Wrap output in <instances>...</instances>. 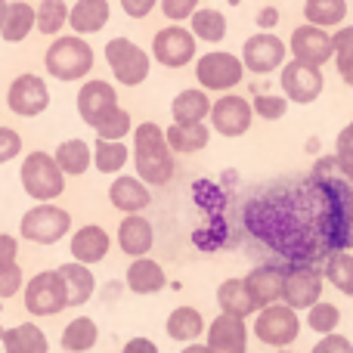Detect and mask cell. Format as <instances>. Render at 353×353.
Segmentation results:
<instances>
[{
    "label": "cell",
    "mask_w": 353,
    "mask_h": 353,
    "mask_svg": "<svg viewBox=\"0 0 353 353\" xmlns=\"http://www.w3.org/2000/svg\"><path fill=\"white\" fill-rule=\"evenodd\" d=\"M6 105H10V112L19 118H37L41 112H47V105H50L47 81L31 72L19 74L10 84V90H6Z\"/></svg>",
    "instance_id": "cell-15"
},
{
    "label": "cell",
    "mask_w": 353,
    "mask_h": 353,
    "mask_svg": "<svg viewBox=\"0 0 353 353\" xmlns=\"http://www.w3.org/2000/svg\"><path fill=\"white\" fill-rule=\"evenodd\" d=\"M68 230H72V214L65 208L53 205V201H41L31 211H25L19 220L22 239L34 245H56L62 236H68Z\"/></svg>",
    "instance_id": "cell-6"
},
{
    "label": "cell",
    "mask_w": 353,
    "mask_h": 353,
    "mask_svg": "<svg viewBox=\"0 0 353 353\" xmlns=\"http://www.w3.org/2000/svg\"><path fill=\"white\" fill-rule=\"evenodd\" d=\"M323 279L335 285L341 294H353V257L350 251H332L323 261Z\"/></svg>",
    "instance_id": "cell-36"
},
{
    "label": "cell",
    "mask_w": 353,
    "mask_h": 353,
    "mask_svg": "<svg viewBox=\"0 0 353 353\" xmlns=\"http://www.w3.org/2000/svg\"><path fill=\"white\" fill-rule=\"evenodd\" d=\"M285 41L276 37L273 31H261V34H251L248 41L242 43V68L251 74H270V72H279L282 62H285Z\"/></svg>",
    "instance_id": "cell-12"
},
{
    "label": "cell",
    "mask_w": 353,
    "mask_h": 353,
    "mask_svg": "<svg viewBox=\"0 0 353 353\" xmlns=\"http://www.w3.org/2000/svg\"><path fill=\"white\" fill-rule=\"evenodd\" d=\"M199 56V41L183 25H168L152 37V59L165 68H186Z\"/></svg>",
    "instance_id": "cell-9"
},
{
    "label": "cell",
    "mask_w": 353,
    "mask_h": 353,
    "mask_svg": "<svg viewBox=\"0 0 353 353\" xmlns=\"http://www.w3.org/2000/svg\"><path fill=\"white\" fill-rule=\"evenodd\" d=\"M332 59L338 65V74L347 87H353V25H338L332 34Z\"/></svg>",
    "instance_id": "cell-38"
},
{
    "label": "cell",
    "mask_w": 353,
    "mask_h": 353,
    "mask_svg": "<svg viewBox=\"0 0 353 353\" xmlns=\"http://www.w3.org/2000/svg\"><path fill=\"white\" fill-rule=\"evenodd\" d=\"M208 118H211V130H214V134L230 137V140H236V137H245L251 130V124H254L251 103L245 97H236V93L214 99Z\"/></svg>",
    "instance_id": "cell-13"
},
{
    "label": "cell",
    "mask_w": 353,
    "mask_h": 353,
    "mask_svg": "<svg viewBox=\"0 0 353 353\" xmlns=\"http://www.w3.org/2000/svg\"><path fill=\"white\" fill-rule=\"evenodd\" d=\"M128 161H130V149L124 143L97 140L90 149V165H97L99 174H118V171H124Z\"/></svg>",
    "instance_id": "cell-37"
},
{
    "label": "cell",
    "mask_w": 353,
    "mask_h": 353,
    "mask_svg": "<svg viewBox=\"0 0 353 353\" xmlns=\"http://www.w3.org/2000/svg\"><path fill=\"white\" fill-rule=\"evenodd\" d=\"M180 353H208V347H205V344H195V341H192V344H186V347H183Z\"/></svg>",
    "instance_id": "cell-52"
},
{
    "label": "cell",
    "mask_w": 353,
    "mask_h": 353,
    "mask_svg": "<svg viewBox=\"0 0 353 353\" xmlns=\"http://www.w3.org/2000/svg\"><path fill=\"white\" fill-rule=\"evenodd\" d=\"M245 226L288 267H313L329 257L323 236V195L310 180L257 192L245 205Z\"/></svg>",
    "instance_id": "cell-1"
},
{
    "label": "cell",
    "mask_w": 353,
    "mask_h": 353,
    "mask_svg": "<svg viewBox=\"0 0 353 353\" xmlns=\"http://www.w3.org/2000/svg\"><path fill=\"white\" fill-rule=\"evenodd\" d=\"M112 109H118V90L109 84V81H84L78 90V115L84 124L97 128Z\"/></svg>",
    "instance_id": "cell-17"
},
{
    "label": "cell",
    "mask_w": 353,
    "mask_h": 353,
    "mask_svg": "<svg viewBox=\"0 0 353 353\" xmlns=\"http://www.w3.org/2000/svg\"><path fill=\"white\" fill-rule=\"evenodd\" d=\"M25 195H31L34 201H53L65 192V174L56 168L50 152H28L19 171Z\"/></svg>",
    "instance_id": "cell-4"
},
{
    "label": "cell",
    "mask_w": 353,
    "mask_h": 353,
    "mask_svg": "<svg viewBox=\"0 0 353 353\" xmlns=\"http://www.w3.org/2000/svg\"><path fill=\"white\" fill-rule=\"evenodd\" d=\"M121 353H159V347H155V341H149V338H130Z\"/></svg>",
    "instance_id": "cell-50"
},
{
    "label": "cell",
    "mask_w": 353,
    "mask_h": 353,
    "mask_svg": "<svg viewBox=\"0 0 353 353\" xmlns=\"http://www.w3.org/2000/svg\"><path fill=\"white\" fill-rule=\"evenodd\" d=\"M335 161H338V171L350 180L353 176V134L347 128H344L335 140Z\"/></svg>",
    "instance_id": "cell-43"
},
{
    "label": "cell",
    "mask_w": 353,
    "mask_h": 353,
    "mask_svg": "<svg viewBox=\"0 0 353 353\" xmlns=\"http://www.w3.org/2000/svg\"><path fill=\"white\" fill-rule=\"evenodd\" d=\"M347 130H350V134H353V121H350V124H347Z\"/></svg>",
    "instance_id": "cell-55"
},
{
    "label": "cell",
    "mask_w": 353,
    "mask_h": 353,
    "mask_svg": "<svg viewBox=\"0 0 353 353\" xmlns=\"http://www.w3.org/2000/svg\"><path fill=\"white\" fill-rule=\"evenodd\" d=\"M68 248H72L74 263L93 267V263L105 261V254H109V248H112V239H109V232H105L103 226L87 223L72 236V245H68Z\"/></svg>",
    "instance_id": "cell-22"
},
{
    "label": "cell",
    "mask_w": 353,
    "mask_h": 353,
    "mask_svg": "<svg viewBox=\"0 0 353 353\" xmlns=\"http://www.w3.org/2000/svg\"><path fill=\"white\" fill-rule=\"evenodd\" d=\"M208 112H211V97H208L201 87H186L174 97L171 103V115L174 124H195V121H205Z\"/></svg>",
    "instance_id": "cell-27"
},
{
    "label": "cell",
    "mask_w": 353,
    "mask_h": 353,
    "mask_svg": "<svg viewBox=\"0 0 353 353\" xmlns=\"http://www.w3.org/2000/svg\"><path fill=\"white\" fill-rule=\"evenodd\" d=\"M323 273L316 267H288L282 279V304L292 310H310L323 298Z\"/></svg>",
    "instance_id": "cell-14"
},
{
    "label": "cell",
    "mask_w": 353,
    "mask_h": 353,
    "mask_svg": "<svg viewBox=\"0 0 353 353\" xmlns=\"http://www.w3.org/2000/svg\"><path fill=\"white\" fill-rule=\"evenodd\" d=\"M56 273H59L62 285H65L68 307H81V304H87V301L93 298V292H97V276L90 273V267L72 261V263H62Z\"/></svg>",
    "instance_id": "cell-24"
},
{
    "label": "cell",
    "mask_w": 353,
    "mask_h": 353,
    "mask_svg": "<svg viewBox=\"0 0 353 353\" xmlns=\"http://www.w3.org/2000/svg\"><path fill=\"white\" fill-rule=\"evenodd\" d=\"M62 25H68L65 0H41V6L34 10V28L41 31V34L56 37L62 31Z\"/></svg>",
    "instance_id": "cell-39"
},
{
    "label": "cell",
    "mask_w": 353,
    "mask_h": 353,
    "mask_svg": "<svg viewBox=\"0 0 353 353\" xmlns=\"http://www.w3.org/2000/svg\"><path fill=\"white\" fill-rule=\"evenodd\" d=\"M16 257H19V242L12 236H6V232H0V267L16 263Z\"/></svg>",
    "instance_id": "cell-49"
},
{
    "label": "cell",
    "mask_w": 353,
    "mask_h": 353,
    "mask_svg": "<svg viewBox=\"0 0 353 353\" xmlns=\"http://www.w3.org/2000/svg\"><path fill=\"white\" fill-rule=\"evenodd\" d=\"M208 335V353H248V329L245 319L226 316L220 313L217 319H211V329H205Z\"/></svg>",
    "instance_id": "cell-18"
},
{
    "label": "cell",
    "mask_w": 353,
    "mask_h": 353,
    "mask_svg": "<svg viewBox=\"0 0 353 353\" xmlns=\"http://www.w3.org/2000/svg\"><path fill=\"white\" fill-rule=\"evenodd\" d=\"M134 134V168H137V176H140L146 186H168L174 180V152L165 140V130L159 128L155 121H143L137 124Z\"/></svg>",
    "instance_id": "cell-2"
},
{
    "label": "cell",
    "mask_w": 353,
    "mask_h": 353,
    "mask_svg": "<svg viewBox=\"0 0 353 353\" xmlns=\"http://www.w3.org/2000/svg\"><path fill=\"white\" fill-rule=\"evenodd\" d=\"M279 81H282V93L285 103H298V105H310L323 97L325 90V78L319 68L304 65V62L285 59L279 68Z\"/></svg>",
    "instance_id": "cell-11"
},
{
    "label": "cell",
    "mask_w": 353,
    "mask_h": 353,
    "mask_svg": "<svg viewBox=\"0 0 353 353\" xmlns=\"http://www.w3.org/2000/svg\"><path fill=\"white\" fill-rule=\"evenodd\" d=\"M350 298H353V294H350Z\"/></svg>",
    "instance_id": "cell-58"
},
{
    "label": "cell",
    "mask_w": 353,
    "mask_h": 353,
    "mask_svg": "<svg viewBox=\"0 0 353 353\" xmlns=\"http://www.w3.org/2000/svg\"><path fill=\"white\" fill-rule=\"evenodd\" d=\"M165 329H168V338H174V341L192 344L199 335H205L208 325H205V316L195 307H176L171 316H168Z\"/></svg>",
    "instance_id": "cell-30"
},
{
    "label": "cell",
    "mask_w": 353,
    "mask_h": 353,
    "mask_svg": "<svg viewBox=\"0 0 353 353\" xmlns=\"http://www.w3.org/2000/svg\"><path fill=\"white\" fill-rule=\"evenodd\" d=\"M19 152H22V137L12 128H0V165L12 161Z\"/></svg>",
    "instance_id": "cell-46"
},
{
    "label": "cell",
    "mask_w": 353,
    "mask_h": 353,
    "mask_svg": "<svg viewBox=\"0 0 353 353\" xmlns=\"http://www.w3.org/2000/svg\"><path fill=\"white\" fill-rule=\"evenodd\" d=\"M6 353H50V341L43 335L41 325L34 323H22V325H12L0 335Z\"/></svg>",
    "instance_id": "cell-28"
},
{
    "label": "cell",
    "mask_w": 353,
    "mask_h": 353,
    "mask_svg": "<svg viewBox=\"0 0 353 353\" xmlns=\"http://www.w3.org/2000/svg\"><path fill=\"white\" fill-rule=\"evenodd\" d=\"M288 53L294 62L323 68L332 59V34L316 25H298L292 31V41H288Z\"/></svg>",
    "instance_id": "cell-16"
},
{
    "label": "cell",
    "mask_w": 353,
    "mask_h": 353,
    "mask_svg": "<svg viewBox=\"0 0 353 353\" xmlns=\"http://www.w3.org/2000/svg\"><path fill=\"white\" fill-rule=\"evenodd\" d=\"M304 19L316 28H338L347 19V0H304Z\"/></svg>",
    "instance_id": "cell-35"
},
{
    "label": "cell",
    "mask_w": 353,
    "mask_h": 353,
    "mask_svg": "<svg viewBox=\"0 0 353 353\" xmlns=\"http://www.w3.org/2000/svg\"><path fill=\"white\" fill-rule=\"evenodd\" d=\"M3 16H6V0H0V28H3Z\"/></svg>",
    "instance_id": "cell-53"
},
{
    "label": "cell",
    "mask_w": 353,
    "mask_h": 353,
    "mask_svg": "<svg viewBox=\"0 0 353 353\" xmlns=\"http://www.w3.org/2000/svg\"><path fill=\"white\" fill-rule=\"evenodd\" d=\"M93 62H97L93 47L78 34L56 37V41L47 47V53H43V65H47V72L53 74L56 81L87 78V72H93Z\"/></svg>",
    "instance_id": "cell-3"
},
{
    "label": "cell",
    "mask_w": 353,
    "mask_h": 353,
    "mask_svg": "<svg viewBox=\"0 0 353 353\" xmlns=\"http://www.w3.org/2000/svg\"><path fill=\"white\" fill-rule=\"evenodd\" d=\"M245 68L242 59L236 53H226V50H211V53L199 56L195 59V81L205 93H230L242 84Z\"/></svg>",
    "instance_id": "cell-5"
},
{
    "label": "cell",
    "mask_w": 353,
    "mask_h": 353,
    "mask_svg": "<svg viewBox=\"0 0 353 353\" xmlns=\"http://www.w3.org/2000/svg\"><path fill=\"white\" fill-rule=\"evenodd\" d=\"M109 201L112 208H118L121 214H143L149 205H152V192L149 186L140 180V176H115L109 186Z\"/></svg>",
    "instance_id": "cell-20"
},
{
    "label": "cell",
    "mask_w": 353,
    "mask_h": 353,
    "mask_svg": "<svg viewBox=\"0 0 353 353\" xmlns=\"http://www.w3.org/2000/svg\"><path fill=\"white\" fill-rule=\"evenodd\" d=\"M53 161L65 176H81V174H87V168H90V146H87L84 140H78V137H74V140H65L56 146Z\"/></svg>",
    "instance_id": "cell-32"
},
{
    "label": "cell",
    "mask_w": 353,
    "mask_h": 353,
    "mask_svg": "<svg viewBox=\"0 0 353 353\" xmlns=\"http://www.w3.org/2000/svg\"><path fill=\"white\" fill-rule=\"evenodd\" d=\"M124 279H128V288L134 294H159L161 288L168 285L165 270H161V263L152 261V257H134Z\"/></svg>",
    "instance_id": "cell-25"
},
{
    "label": "cell",
    "mask_w": 353,
    "mask_h": 353,
    "mask_svg": "<svg viewBox=\"0 0 353 353\" xmlns=\"http://www.w3.org/2000/svg\"><path fill=\"white\" fill-rule=\"evenodd\" d=\"M310 353H353V341L344 335H338V332H332V335H323L316 341V347Z\"/></svg>",
    "instance_id": "cell-47"
},
{
    "label": "cell",
    "mask_w": 353,
    "mask_h": 353,
    "mask_svg": "<svg viewBox=\"0 0 353 353\" xmlns=\"http://www.w3.org/2000/svg\"><path fill=\"white\" fill-rule=\"evenodd\" d=\"M155 245V230L143 214H124L118 223V248L128 257H146Z\"/></svg>",
    "instance_id": "cell-21"
},
{
    "label": "cell",
    "mask_w": 353,
    "mask_h": 353,
    "mask_svg": "<svg viewBox=\"0 0 353 353\" xmlns=\"http://www.w3.org/2000/svg\"><path fill=\"white\" fill-rule=\"evenodd\" d=\"M338 323H341V310H338L335 304L316 301V304L307 310V325H310V332H316V335H332V332L338 329Z\"/></svg>",
    "instance_id": "cell-41"
},
{
    "label": "cell",
    "mask_w": 353,
    "mask_h": 353,
    "mask_svg": "<svg viewBox=\"0 0 353 353\" xmlns=\"http://www.w3.org/2000/svg\"><path fill=\"white\" fill-rule=\"evenodd\" d=\"M97 341H99V329L90 316L72 319V323L62 329V338H59L62 350H68V353H87L97 347Z\"/></svg>",
    "instance_id": "cell-33"
},
{
    "label": "cell",
    "mask_w": 353,
    "mask_h": 353,
    "mask_svg": "<svg viewBox=\"0 0 353 353\" xmlns=\"http://www.w3.org/2000/svg\"><path fill=\"white\" fill-rule=\"evenodd\" d=\"M112 6L109 0H78V3L68 10V25L74 28V34H99V31L109 25Z\"/></svg>",
    "instance_id": "cell-23"
},
{
    "label": "cell",
    "mask_w": 353,
    "mask_h": 353,
    "mask_svg": "<svg viewBox=\"0 0 353 353\" xmlns=\"http://www.w3.org/2000/svg\"><path fill=\"white\" fill-rule=\"evenodd\" d=\"M22 267L19 263H3L0 267V298H12L22 292Z\"/></svg>",
    "instance_id": "cell-44"
},
{
    "label": "cell",
    "mask_w": 353,
    "mask_h": 353,
    "mask_svg": "<svg viewBox=\"0 0 353 353\" xmlns=\"http://www.w3.org/2000/svg\"><path fill=\"white\" fill-rule=\"evenodd\" d=\"M189 31H192L195 41H205V43H220L226 37V16L214 6H205V10H195L189 16Z\"/></svg>",
    "instance_id": "cell-31"
},
{
    "label": "cell",
    "mask_w": 353,
    "mask_h": 353,
    "mask_svg": "<svg viewBox=\"0 0 353 353\" xmlns=\"http://www.w3.org/2000/svg\"><path fill=\"white\" fill-rule=\"evenodd\" d=\"M350 192H353V176H350Z\"/></svg>",
    "instance_id": "cell-56"
},
{
    "label": "cell",
    "mask_w": 353,
    "mask_h": 353,
    "mask_svg": "<svg viewBox=\"0 0 353 353\" xmlns=\"http://www.w3.org/2000/svg\"><path fill=\"white\" fill-rule=\"evenodd\" d=\"M226 3H232V6H239V3H242V0H226Z\"/></svg>",
    "instance_id": "cell-54"
},
{
    "label": "cell",
    "mask_w": 353,
    "mask_h": 353,
    "mask_svg": "<svg viewBox=\"0 0 353 353\" xmlns=\"http://www.w3.org/2000/svg\"><path fill=\"white\" fill-rule=\"evenodd\" d=\"M155 3H159V0H121V10L128 12L130 19H146L149 12L155 10Z\"/></svg>",
    "instance_id": "cell-48"
},
{
    "label": "cell",
    "mask_w": 353,
    "mask_h": 353,
    "mask_svg": "<svg viewBox=\"0 0 353 353\" xmlns=\"http://www.w3.org/2000/svg\"><path fill=\"white\" fill-rule=\"evenodd\" d=\"M165 140L171 146V152L180 155H195L211 143V128L205 121H195V124H171L165 130Z\"/></svg>",
    "instance_id": "cell-26"
},
{
    "label": "cell",
    "mask_w": 353,
    "mask_h": 353,
    "mask_svg": "<svg viewBox=\"0 0 353 353\" xmlns=\"http://www.w3.org/2000/svg\"><path fill=\"white\" fill-rule=\"evenodd\" d=\"M254 338L267 347H288V344L298 341L301 335V319H298V310L279 304H270V307H261L254 319Z\"/></svg>",
    "instance_id": "cell-8"
},
{
    "label": "cell",
    "mask_w": 353,
    "mask_h": 353,
    "mask_svg": "<svg viewBox=\"0 0 353 353\" xmlns=\"http://www.w3.org/2000/svg\"><path fill=\"white\" fill-rule=\"evenodd\" d=\"M65 307V285H62L56 270H43V273L31 276L28 285H25V310L31 316H56Z\"/></svg>",
    "instance_id": "cell-10"
},
{
    "label": "cell",
    "mask_w": 353,
    "mask_h": 353,
    "mask_svg": "<svg viewBox=\"0 0 353 353\" xmlns=\"http://www.w3.org/2000/svg\"><path fill=\"white\" fill-rule=\"evenodd\" d=\"M97 140H109V143H124V137L134 130V118H130V112L128 109H112L109 115L103 118V121L97 124Z\"/></svg>",
    "instance_id": "cell-40"
},
{
    "label": "cell",
    "mask_w": 353,
    "mask_h": 353,
    "mask_svg": "<svg viewBox=\"0 0 353 353\" xmlns=\"http://www.w3.org/2000/svg\"><path fill=\"white\" fill-rule=\"evenodd\" d=\"M0 335H3V329H0Z\"/></svg>",
    "instance_id": "cell-57"
},
{
    "label": "cell",
    "mask_w": 353,
    "mask_h": 353,
    "mask_svg": "<svg viewBox=\"0 0 353 353\" xmlns=\"http://www.w3.org/2000/svg\"><path fill=\"white\" fill-rule=\"evenodd\" d=\"M161 3V12H165L171 22H186L195 10H199L201 0H159Z\"/></svg>",
    "instance_id": "cell-45"
},
{
    "label": "cell",
    "mask_w": 353,
    "mask_h": 353,
    "mask_svg": "<svg viewBox=\"0 0 353 353\" xmlns=\"http://www.w3.org/2000/svg\"><path fill=\"white\" fill-rule=\"evenodd\" d=\"M217 307L220 313L226 316H236V319H248L251 313L257 310L254 301H251L248 288H245V279H226L220 282L217 288Z\"/></svg>",
    "instance_id": "cell-29"
},
{
    "label": "cell",
    "mask_w": 353,
    "mask_h": 353,
    "mask_svg": "<svg viewBox=\"0 0 353 353\" xmlns=\"http://www.w3.org/2000/svg\"><path fill=\"white\" fill-rule=\"evenodd\" d=\"M282 279H285V267H276V263H263V267H254L248 276H245V288H248L254 307H270L282 301Z\"/></svg>",
    "instance_id": "cell-19"
},
{
    "label": "cell",
    "mask_w": 353,
    "mask_h": 353,
    "mask_svg": "<svg viewBox=\"0 0 353 353\" xmlns=\"http://www.w3.org/2000/svg\"><path fill=\"white\" fill-rule=\"evenodd\" d=\"M251 112L261 115V121H279V118H285L288 103H285V97L261 93V97H254V103H251Z\"/></svg>",
    "instance_id": "cell-42"
},
{
    "label": "cell",
    "mask_w": 353,
    "mask_h": 353,
    "mask_svg": "<svg viewBox=\"0 0 353 353\" xmlns=\"http://www.w3.org/2000/svg\"><path fill=\"white\" fill-rule=\"evenodd\" d=\"M276 22H279V10H276V6H263V10H257V25L273 28Z\"/></svg>",
    "instance_id": "cell-51"
},
{
    "label": "cell",
    "mask_w": 353,
    "mask_h": 353,
    "mask_svg": "<svg viewBox=\"0 0 353 353\" xmlns=\"http://www.w3.org/2000/svg\"><path fill=\"white\" fill-rule=\"evenodd\" d=\"M31 28H34V6L25 3V0H16V3H6L3 28H0L3 41H10V43L25 41V37L31 34Z\"/></svg>",
    "instance_id": "cell-34"
},
{
    "label": "cell",
    "mask_w": 353,
    "mask_h": 353,
    "mask_svg": "<svg viewBox=\"0 0 353 353\" xmlns=\"http://www.w3.org/2000/svg\"><path fill=\"white\" fill-rule=\"evenodd\" d=\"M105 62L121 87H140L152 68V56L143 47H137L130 37H112L105 43Z\"/></svg>",
    "instance_id": "cell-7"
}]
</instances>
